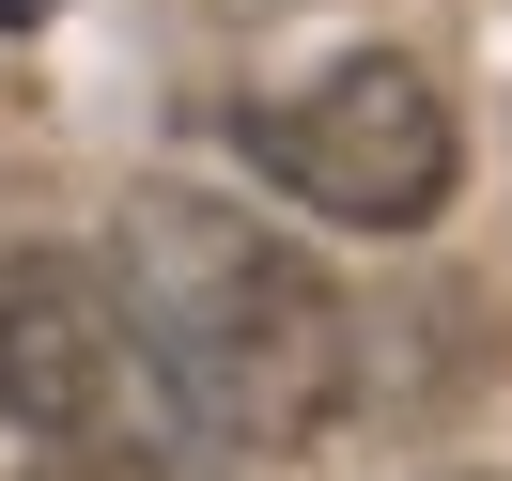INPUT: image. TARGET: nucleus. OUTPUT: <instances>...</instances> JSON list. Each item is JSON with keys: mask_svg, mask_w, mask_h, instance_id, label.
I'll return each instance as SVG.
<instances>
[{"mask_svg": "<svg viewBox=\"0 0 512 481\" xmlns=\"http://www.w3.org/2000/svg\"><path fill=\"white\" fill-rule=\"evenodd\" d=\"M125 311L171 357L202 435L311 450L342 419V295L264 218H233V202H202V187H140L125 202Z\"/></svg>", "mask_w": 512, "mask_h": 481, "instance_id": "f257e3e1", "label": "nucleus"}, {"mask_svg": "<svg viewBox=\"0 0 512 481\" xmlns=\"http://www.w3.org/2000/svg\"><path fill=\"white\" fill-rule=\"evenodd\" d=\"M0 435H16V481H218V435L140 342L125 280L63 249L0 280Z\"/></svg>", "mask_w": 512, "mask_h": 481, "instance_id": "f03ea898", "label": "nucleus"}, {"mask_svg": "<svg viewBox=\"0 0 512 481\" xmlns=\"http://www.w3.org/2000/svg\"><path fill=\"white\" fill-rule=\"evenodd\" d=\"M249 156L311 218H342V233H419L450 202V171H466V140H450V94L404 47H342L326 78H295V94L249 109Z\"/></svg>", "mask_w": 512, "mask_h": 481, "instance_id": "7ed1b4c3", "label": "nucleus"}, {"mask_svg": "<svg viewBox=\"0 0 512 481\" xmlns=\"http://www.w3.org/2000/svg\"><path fill=\"white\" fill-rule=\"evenodd\" d=\"M47 16H63V0H0V32H47Z\"/></svg>", "mask_w": 512, "mask_h": 481, "instance_id": "20e7f679", "label": "nucleus"}]
</instances>
